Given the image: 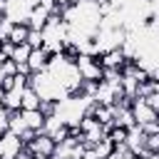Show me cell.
<instances>
[{
	"label": "cell",
	"mask_w": 159,
	"mask_h": 159,
	"mask_svg": "<svg viewBox=\"0 0 159 159\" xmlns=\"http://www.w3.org/2000/svg\"><path fill=\"white\" fill-rule=\"evenodd\" d=\"M132 112H134V119H137L139 127H144V124L159 119V112H154V109L147 104L144 97H134V99H132Z\"/></svg>",
	"instance_id": "4"
},
{
	"label": "cell",
	"mask_w": 159,
	"mask_h": 159,
	"mask_svg": "<svg viewBox=\"0 0 159 159\" xmlns=\"http://www.w3.org/2000/svg\"><path fill=\"white\" fill-rule=\"evenodd\" d=\"M75 67H77V72H80L82 80H87V82H102L104 67H102V62H99L97 55H80L75 60Z\"/></svg>",
	"instance_id": "1"
},
{
	"label": "cell",
	"mask_w": 159,
	"mask_h": 159,
	"mask_svg": "<svg viewBox=\"0 0 159 159\" xmlns=\"http://www.w3.org/2000/svg\"><path fill=\"white\" fill-rule=\"evenodd\" d=\"M20 149H22V139L17 134L7 132V134L0 137V157L2 159H15L20 154Z\"/></svg>",
	"instance_id": "6"
},
{
	"label": "cell",
	"mask_w": 159,
	"mask_h": 159,
	"mask_svg": "<svg viewBox=\"0 0 159 159\" xmlns=\"http://www.w3.org/2000/svg\"><path fill=\"white\" fill-rule=\"evenodd\" d=\"M127 132L129 129H122V127H109V132H107V139L117 147V144H124L127 142Z\"/></svg>",
	"instance_id": "16"
},
{
	"label": "cell",
	"mask_w": 159,
	"mask_h": 159,
	"mask_svg": "<svg viewBox=\"0 0 159 159\" xmlns=\"http://www.w3.org/2000/svg\"><path fill=\"white\" fill-rule=\"evenodd\" d=\"M27 35H30V25L27 22H15L12 32H10V40L15 45H20V42H27Z\"/></svg>",
	"instance_id": "14"
},
{
	"label": "cell",
	"mask_w": 159,
	"mask_h": 159,
	"mask_svg": "<svg viewBox=\"0 0 159 159\" xmlns=\"http://www.w3.org/2000/svg\"><path fill=\"white\" fill-rule=\"evenodd\" d=\"M27 129H30V127H27V122H25V117H22V109L10 112V132L17 134V137H22Z\"/></svg>",
	"instance_id": "12"
},
{
	"label": "cell",
	"mask_w": 159,
	"mask_h": 159,
	"mask_svg": "<svg viewBox=\"0 0 159 159\" xmlns=\"http://www.w3.org/2000/svg\"><path fill=\"white\" fill-rule=\"evenodd\" d=\"M72 2H75V0H57V5H60V7H67V5H72Z\"/></svg>",
	"instance_id": "25"
},
{
	"label": "cell",
	"mask_w": 159,
	"mask_h": 159,
	"mask_svg": "<svg viewBox=\"0 0 159 159\" xmlns=\"http://www.w3.org/2000/svg\"><path fill=\"white\" fill-rule=\"evenodd\" d=\"M2 70H5V75H17V62L15 60H5L2 62Z\"/></svg>",
	"instance_id": "22"
},
{
	"label": "cell",
	"mask_w": 159,
	"mask_h": 159,
	"mask_svg": "<svg viewBox=\"0 0 159 159\" xmlns=\"http://www.w3.org/2000/svg\"><path fill=\"white\" fill-rule=\"evenodd\" d=\"M42 42H45V40H42V30H32V27H30V35H27V45L35 50V47H42Z\"/></svg>",
	"instance_id": "18"
},
{
	"label": "cell",
	"mask_w": 159,
	"mask_h": 159,
	"mask_svg": "<svg viewBox=\"0 0 159 159\" xmlns=\"http://www.w3.org/2000/svg\"><path fill=\"white\" fill-rule=\"evenodd\" d=\"M0 104H2L7 112H17V109H22V92H20V89H10V92H5L2 99H0Z\"/></svg>",
	"instance_id": "10"
},
{
	"label": "cell",
	"mask_w": 159,
	"mask_h": 159,
	"mask_svg": "<svg viewBox=\"0 0 159 159\" xmlns=\"http://www.w3.org/2000/svg\"><path fill=\"white\" fill-rule=\"evenodd\" d=\"M7 132H10V112L0 104V137L7 134Z\"/></svg>",
	"instance_id": "20"
},
{
	"label": "cell",
	"mask_w": 159,
	"mask_h": 159,
	"mask_svg": "<svg viewBox=\"0 0 159 159\" xmlns=\"http://www.w3.org/2000/svg\"><path fill=\"white\" fill-rule=\"evenodd\" d=\"M40 112H42L45 117L57 114V102H55V99H42V102H40Z\"/></svg>",
	"instance_id": "19"
},
{
	"label": "cell",
	"mask_w": 159,
	"mask_h": 159,
	"mask_svg": "<svg viewBox=\"0 0 159 159\" xmlns=\"http://www.w3.org/2000/svg\"><path fill=\"white\" fill-rule=\"evenodd\" d=\"M30 152H32V157H37V159H50L52 154H55V147H57V142L50 137V134H45V132H37V137L30 142V144H25Z\"/></svg>",
	"instance_id": "2"
},
{
	"label": "cell",
	"mask_w": 159,
	"mask_h": 159,
	"mask_svg": "<svg viewBox=\"0 0 159 159\" xmlns=\"http://www.w3.org/2000/svg\"><path fill=\"white\" fill-rule=\"evenodd\" d=\"M35 2L32 0H7L5 2V17L10 22H27Z\"/></svg>",
	"instance_id": "3"
},
{
	"label": "cell",
	"mask_w": 159,
	"mask_h": 159,
	"mask_svg": "<svg viewBox=\"0 0 159 159\" xmlns=\"http://www.w3.org/2000/svg\"><path fill=\"white\" fill-rule=\"evenodd\" d=\"M40 102H42V97L27 84L22 89V109H40Z\"/></svg>",
	"instance_id": "13"
},
{
	"label": "cell",
	"mask_w": 159,
	"mask_h": 159,
	"mask_svg": "<svg viewBox=\"0 0 159 159\" xmlns=\"http://www.w3.org/2000/svg\"><path fill=\"white\" fill-rule=\"evenodd\" d=\"M0 159H2V157H0Z\"/></svg>",
	"instance_id": "30"
},
{
	"label": "cell",
	"mask_w": 159,
	"mask_h": 159,
	"mask_svg": "<svg viewBox=\"0 0 159 159\" xmlns=\"http://www.w3.org/2000/svg\"><path fill=\"white\" fill-rule=\"evenodd\" d=\"M30 52H32V47H30L27 42H20V45H15V52H12L10 60H15V62H27V60H30Z\"/></svg>",
	"instance_id": "15"
},
{
	"label": "cell",
	"mask_w": 159,
	"mask_h": 159,
	"mask_svg": "<svg viewBox=\"0 0 159 159\" xmlns=\"http://www.w3.org/2000/svg\"><path fill=\"white\" fill-rule=\"evenodd\" d=\"M129 159H149V157H142V154H132Z\"/></svg>",
	"instance_id": "26"
},
{
	"label": "cell",
	"mask_w": 159,
	"mask_h": 159,
	"mask_svg": "<svg viewBox=\"0 0 159 159\" xmlns=\"http://www.w3.org/2000/svg\"><path fill=\"white\" fill-rule=\"evenodd\" d=\"M2 94H5V89H2V87H0V99H2Z\"/></svg>",
	"instance_id": "28"
},
{
	"label": "cell",
	"mask_w": 159,
	"mask_h": 159,
	"mask_svg": "<svg viewBox=\"0 0 159 159\" xmlns=\"http://www.w3.org/2000/svg\"><path fill=\"white\" fill-rule=\"evenodd\" d=\"M94 152H97V157H99V159H107V157L114 152V144L104 137V139H99V142L94 144Z\"/></svg>",
	"instance_id": "17"
},
{
	"label": "cell",
	"mask_w": 159,
	"mask_h": 159,
	"mask_svg": "<svg viewBox=\"0 0 159 159\" xmlns=\"http://www.w3.org/2000/svg\"><path fill=\"white\" fill-rule=\"evenodd\" d=\"M144 99H147V104H149L154 112H159V92H152V94H149V97H144Z\"/></svg>",
	"instance_id": "23"
},
{
	"label": "cell",
	"mask_w": 159,
	"mask_h": 159,
	"mask_svg": "<svg viewBox=\"0 0 159 159\" xmlns=\"http://www.w3.org/2000/svg\"><path fill=\"white\" fill-rule=\"evenodd\" d=\"M129 157H132V154H122V152H117V149H114V152H112L107 159H129Z\"/></svg>",
	"instance_id": "24"
},
{
	"label": "cell",
	"mask_w": 159,
	"mask_h": 159,
	"mask_svg": "<svg viewBox=\"0 0 159 159\" xmlns=\"http://www.w3.org/2000/svg\"><path fill=\"white\" fill-rule=\"evenodd\" d=\"M97 57H99L102 67H114V70H122V67L129 62L119 47H117V50H109V52H104V55H97Z\"/></svg>",
	"instance_id": "8"
},
{
	"label": "cell",
	"mask_w": 159,
	"mask_h": 159,
	"mask_svg": "<svg viewBox=\"0 0 159 159\" xmlns=\"http://www.w3.org/2000/svg\"><path fill=\"white\" fill-rule=\"evenodd\" d=\"M127 147H129V152L132 154H142V157H149V152H147V134H144V129L137 124V127H132L129 132H127V142H124Z\"/></svg>",
	"instance_id": "5"
},
{
	"label": "cell",
	"mask_w": 159,
	"mask_h": 159,
	"mask_svg": "<svg viewBox=\"0 0 159 159\" xmlns=\"http://www.w3.org/2000/svg\"><path fill=\"white\" fill-rule=\"evenodd\" d=\"M22 117H25V122H27L30 129L42 132V127H45V114H42L40 109H22Z\"/></svg>",
	"instance_id": "11"
},
{
	"label": "cell",
	"mask_w": 159,
	"mask_h": 159,
	"mask_svg": "<svg viewBox=\"0 0 159 159\" xmlns=\"http://www.w3.org/2000/svg\"><path fill=\"white\" fill-rule=\"evenodd\" d=\"M50 10L47 7H42V5H35L32 7V12H30V17H27V25L32 27V30H42L45 25H47V20H50Z\"/></svg>",
	"instance_id": "9"
},
{
	"label": "cell",
	"mask_w": 159,
	"mask_h": 159,
	"mask_svg": "<svg viewBox=\"0 0 159 159\" xmlns=\"http://www.w3.org/2000/svg\"><path fill=\"white\" fill-rule=\"evenodd\" d=\"M32 2H35V5H40V0H32Z\"/></svg>",
	"instance_id": "29"
},
{
	"label": "cell",
	"mask_w": 159,
	"mask_h": 159,
	"mask_svg": "<svg viewBox=\"0 0 159 159\" xmlns=\"http://www.w3.org/2000/svg\"><path fill=\"white\" fill-rule=\"evenodd\" d=\"M149 159H159V152L157 154H149Z\"/></svg>",
	"instance_id": "27"
},
{
	"label": "cell",
	"mask_w": 159,
	"mask_h": 159,
	"mask_svg": "<svg viewBox=\"0 0 159 159\" xmlns=\"http://www.w3.org/2000/svg\"><path fill=\"white\" fill-rule=\"evenodd\" d=\"M147 152L149 154H157L159 152V132L157 134H147Z\"/></svg>",
	"instance_id": "21"
},
{
	"label": "cell",
	"mask_w": 159,
	"mask_h": 159,
	"mask_svg": "<svg viewBox=\"0 0 159 159\" xmlns=\"http://www.w3.org/2000/svg\"><path fill=\"white\" fill-rule=\"evenodd\" d=\"M50 60H52V55H50L45 47H35V50L30 52L27 65H30V70H32V72H45V70L50 67Z\"/></svg>",
	"instance_id": "7"
}]
</instances>
